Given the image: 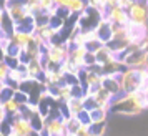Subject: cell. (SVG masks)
I'll return each mask as SVG.
<instances>
[{
    "instance_id": "cell-1",
    "label": "cell",
    "mask_w": 148,
    "mask_h": 136,
    "mask_svg": "<svg viewBox=\"0 0 148 136\" xmlns=\"http://www.w3.org/2000/svg\"><path fill=\"white\" fill-rule=\"evenodd\" d=\"M121 93H130L141 90V71L140 68H125L121 71Z\"/></svg>"
},
{
    "instance_id": "cell-2",
    "label": "cell",
    "mask_w": 148,
    "mask_h": 136,
    "mask_svg": "<svg viewBox=\"0 0 148 136\" xmlns=\"http://www.w3.org/2000/svg\"><path fill=\"white\" fill-rule=\"evenodd\" d=\"M3 10H5V14L14 20L15 25L22 23L23 20H27L28 17H30L28 12H27V8H25L23 0H5Z\"/></svg>"
},
{
    "instance_id": "cell-3",
    "label": "cell",
    "mask_w": 148,
    "mask_h": 136,
    "mask_svg": "<svg viewBox=\"0 0 148 136\" xmlns=\"http://www.w3.org/2000/svg\"><path fill=\"white\" fill-rule=\"evenodd\" d=\"M127 68H143L148 65V50H135L130 52L127 48V56L123 60Z\"/></svg>"
},
{
    "instance_id": "cell-4",
    "label": "cell",
    "mask_w": 148,
    "mask_h": 136,
    "mask_svg": "<svg viewBox=\"0 0 148 136\" xmlns=\"http://www.w3.org/2000/svg\"><path fill=\"white\" fill-rule=\"evenodd\" d=\"M127 12H128V17H130V22L147 25V22H148V2H135Z\"/></svg>"
},
{
    "instance_id": "cell-5",
    "label": "cell",
    "mask_w": 148,
    "mask_h": 136,
    "mask_svg": "<svg viewBox=\"0 0 148 136\" xmlns=\"http://www.w3.org/2000/svg\"><path fill=\"white\" fill-rule=\"evenodd\" d=\"M45 129L50 136H65L67 131V121L63 116H55V118H45Z\"/></svg>"
},
{
    "instance_id": "cell-6",
    "label": "cell",
    "mask_w": 148,
    "mask_h": 136,
    "mask_svg": "<svg viewBox=\"0 0 148 136\" xmlns=\"http://www.w3.org/2000/svg\"><path fill=\"white\" fill-rule=\"evenodd\" d=\"M105 18L112 22V23H118V25H128L130 23V17H128V12L125 8H121L120 5L113 8H108Z\"/></svg>"
},
{
    "instance_id": "cell-7",
    "label": "cell",
    "mask_w": 148,
    "mask_h": 136,
    "mask_svg": "<svg viewBox=\"0 0 148 136\" xmlns=\"http://www.w3.org/2000/svg\"><path fill=\"white\" fill-rule=\"evenodd\" d=\"M95 32H97L98 40H101L105 45L113 38V28H112V22L108 20V18H101V22L95 28Z\"/></svg>"
},
{
    "instance_id": "cell-8",
    "label": "cell",
    "mask_w": 148,
    "mask_h": 136,
    "mask_svg": "<svg viewBox=\"0 0 148 136\" xmlns=\"http://www.w3.org/2000/svg\"><path fill=\"white\" fill-rule=\"evenodd\" d=\"M32 37L34 33H27V32H20V30H15L14 33L10 35V41L14 43L15 47L18 48H25L30 45V41H32Z\"/></svg>"
},
{
    "instance_id": "cell-9",
    "label": "cell",
    "mask_w": 148,
    "mask_h": 136,
    "mask_svg": "<svg viewBox=\"0 0 148 136\" xmlns=\"http://www.w3.org/2000/svg\"><path fill=\"white\" fill-rule=\"evenodd\" d=\"M27 70H28V78H34V80H42L43 76V65L42 60H30L27 63Z\"/></svg>"
},
{
    "instance_id": "cell-10",
    "label": "cell",
    "mask_w": 148,
    "mask_h": 136,
    "mask_svg": "<svg viewBox=\"0 0 148 136\" xmlns=\"http://www.w3.org/2000/svg\"><path fill=\"white\" fill-rule=\"evenodd\" d=\"M65 108H67L68 116H78L85 109V105H83V98H72L65 103Z\"/></svg>"
},
{
    "instance_id": "cell-11",
    "label": "cell",
    "mask_w": 148,
    "mask_h": 136,
    "mask_svg": "<svg viewBox=\"0 0 148 136\" xmlns=\"http://www.w3.org/2000/svg\"><path fill=\"white\" fill-rule=\"evenodd\" d=\"M95 56H97V63H100V65H105L108 61H112L115 58V53L107 47V45H103L101 48H98L97 52H95Z\"/></svg>"
},
{
    "instance_id": "cell-12",
    "label": "cell",
    "mask_w": 148,
    "mask_h": 136,
    "mask_svg": "<svg viewBox=\"0 0 148 136\" xmlns=\"http://www.w3.org/2000/svg\"><path fill=\"white\" fill-rule=\"evenodd\" d=\"M65 121H67V131L70 135H77V131L80 129L82 126V121L78 120V116H68L65 118Z\"/></svg>"
},
{
    "instance_id": "cell-13",
    "label": "cell",
    "mask_w": 148,
    "mask_h": 136,
    "mask_svg": "<svg viewBox=\"0 0 148 136\" xmlns=\"http://www.w3.org/2000/svg\"><path fill=\"white\" fill-rule=\"evenodd\" d=\"M107 115L108 111L103 108H95L90 111V118H92V123H103L107 121Z\"/></svg>"
},
{
    "instance_id": "cell-14",
    "label": "cell",
    "mask_w": 148,
    "mask_h": 136,
    "mask_svg": "<svg viewBox=\"0 0 148 136\" xmlns=\"http://www.w3.org/2000/svg\"><path fill=\"white\" fill-rule=\"evenodd\" d=\"M30 124H32V128H34L35 133H40L42 129L45 128V118L40 115V113H37L30 118Z\"/></svg>"
},
{
    "instance_id": "cell-15",
    "label": "cell",
    "mask_w": 148,
    "mask_h": 136,
    "mask_svg": "<svg viewBox=\"0 0 148 136\" xmlns=\"http://www.w3.org/2000/svg\"><path fill=\"white\" fill-rule=\"evenodd\" d=\"M107 131V121L103 123H92L90 124V133L95 136H103Z\"/></svg>"
},
{
    "instance_id": "cell-16",
    "label": "cell",
    "mask_w": 148,
    "mask_h": 136,
    "mask_svg": "<svg viewBox=\"0 0 148 136\" xmlns=\"http://www.w3.org/2000/svg\"><path fill=\"white\" fill-rule=\"evenodd\" d=\"M14 100H15L17 103H18L20 106H23V105H27V103H30V100H28V95H27V93H23L22 90H17V91H15Z\"/></svg>"
},
{
    "instance_id": "cell-17",
    "label": "cell",
    "mask_w": 148,
    "mask_h": 136,
    "mask_svg": "<svg viewBox=\"0 0 148 136\" xmlns=\"http://www.w3.org/2000/svg\"><path fill=\"white\" fill-rule=\"evenodd\" d=\"M8 71H10V65L5 60H0V80L2 82H7Z\"/></svg>"
},
{
    "instance_id": "cell-18",
    "label": "cell",
    "mask_w": 148,
    "mask_h": 136,
    "mask_svg": "<svg viewBox=\"0 0 148 136\" xmlns=\"http://www.w3.org/2000/svg\"><path fill=\"white\" fill-rule=\"evenodd\" d=\"M93 63H97V56H95L93 52H87V55H85V68L90 67V65H93Z\"/></svg>"
},
{
    "instance_id": "cell-19",
    "label": "cell",
    "mask_w": 148,
    "mask_h": 136,
    "mask_svg": "<svg viewBox=\"0 0 148 136\" xmlns=\"http://www.w3.org/2000/svg\"><path fill=\"white\" fill-rule=\"evenodd\" d=\"M8 116H7V113H5V109H3V105H2V101H0V124L7 120Z\"/></svg>"
},
{
    "instance_id": "cell-20",
    "label": "cell",
    "mask_w": 148,
    "mask_h": 136,
    "mask_svg": "<svg viewBox=\"0 0 148 136\" xmlns=\"http://www.w3.org/2000/svg\"><path fill=\"white\" fill-rule=\"evenodd\" d=\"M5 86H7V85H5V82H2V80H0V95H2V91L5 90Z\"/></svg>"
},
{
    "instance_id": "cell-21",
    "label": "cell",
    "mask_w": 148,
    "mask_h": 136,
    "mask_svg": "<svg viewBox=\"0 0 148 136\" xmlns=\"http://www.w3.org/2000/svg\"><path fill=\"white\" fill-rule=\"evenodd\" d=\"M145 91V98H147V109H148V90H143Z\"/></svg>"
},
{
    "instance_id": "cell-22",
    "label": "cell",
    "mask_w": 148,
    "mask_h": 136,
    "mask_svg": "<svg viewBox=\"0 0 148 136\" xmlns=\"http://www.w3.org/2000/svg\"><path fill=\"white\" fill-rule=\"evenodd\" d=\"M87 136H95V135H92V133H88V135Z\"/></svg>"
}]
</instances>
